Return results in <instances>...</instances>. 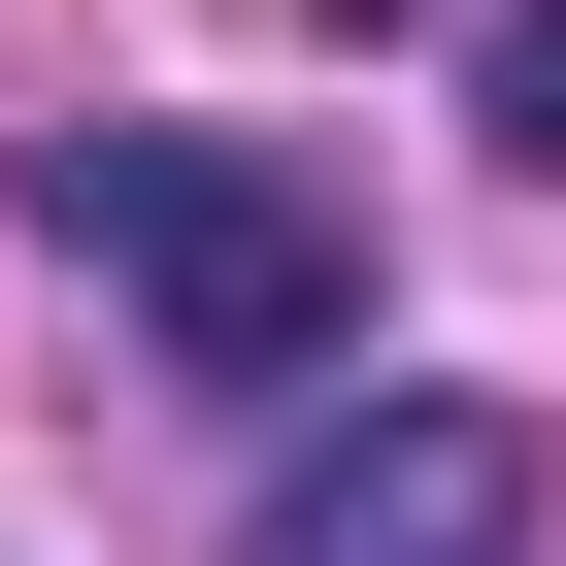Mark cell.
<instances>
[{
  "label": "cell",
  "mask_w": 566,
  "mask_h": 566,
  "mask_svg": "<svg viewBox=\"0 0 566 566\" xmlns=\"http://www.w3.org/2000/svg\"><path fill=\"white\" fill-rule=\"evenodd\" d=\"M467 134H500V167H566V0H500V34H467Z\"/></svg>",
  "instance_id": "3957f363"
},
{
  "label": "cell",
  "mask_w": 566,
  "mask_h": 566,
  "mask_svg": "<svg viewBox=\"0 0 566 566\" xmlns=\"http://www.w3.org/2000/svg\"><path fill=\"white\" fill-rule=\"evenodd\" d=\"M34 200H67V266H101L200 400H334L367 367V200L334 167H266V134H67Z\"/></svg>",
  "instance_id": "6da1fadb"
},
{
  "label": "cell",
  "mask_w": 566,
  "mask_h": 566,
  "mask_svg": "<svg viewBox=\"0 0 566 566\" xmlns=\"http://www.w3.org/2000/svg\"><path fill=\"white\" fill-rule=\"evenodd\" d=\"M233 566H533V433L500 400H367L233 500Z\"/></svg>",
  "instance_id": "7a4b0ae2"
}]
</instances>
